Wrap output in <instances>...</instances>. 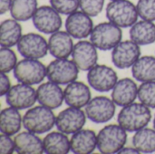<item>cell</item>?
Returning <instances> with one entry per match:
<instances>
[{"label": "cell", "mask_w": 155, "mask_h": 154, "mask_svg": "<svg viewBox=\"0 0 155 154\" xmlns=\"http://www.w3.org/2000/svg\"><path fill=\"white\" fill-rule=\"evenodd\" d=\"M151 119L150 108L142 103H132L124 106L117 117L118 124L129 133H136L145 128Z\"/></svg>", "instance_id": "obj_1"}, {"label": "cell", "mask_w": 155, "mask_h": 154, "mask_svg": "<svg viewBox=\"0 0 155 154\" xmlns=\"http://www.w3.org/2000/svg\"><path fill=\"white\" fill-rule=\"evenodd\" d=\"M56 117L45 106H35L30 108L23 117V125L26 131L35 134H43L53 129L55 124Z\"/></svg>", "instance_id": "obj_2"}, {"label": "cell", "mask_w": 155, "mask_h": 154, "mask_svg": "<svg viewBox=\"0 0 155 154\" xmlns=\"http://www.w3.org/2000/svg\"><path fill=\"white\" fill-rule=\"evenodd\" d=\"M107 19L121 28L133 26L138 19L137 7L129 0H112L106 6Z\"/></svg>", "instance_id": "obj_3"}, {"label": "cell", "mask_w": 155, "mask_h": 154, "mask_svg": "<svg viewBox=\"0 0 155 154\" xmlns=\"http://www.w3.org/2000/svg\"><path fill=\"white\" fill-rule=\"evenodd\" d=\"M126 142L127 133L119 124L106 125L97 134V149L101 153H119Z\"/></svg>", "instance_id": "obj_4"}, {"label": "cell", "mask_w": 155, "mask_h": 154, "mask_svg": "<svg viewBox=\"0 0 155 154\" xmlns=\"http://www.w3.org/2000/svg\"><path fill=\"white\" fill-rule=\"evenodd\" d=\"M123 32L121 27L109 22L96 25L91 34L90 41L95 47L102 51L113 50L122 41Z\"/></svg>", "instance_id": "obj_5"}, {"label": "cell", "mask_w": 155, "mask_h": 154, "mask_svg": "<svg viewBox=\"0 0 155 154\" xmlns=\"http://www.w3.org/2000/svg\"><path fill=\"white\" fill-rule=\"evenodd\" d=\"M14 76L19 83L29 85L38 84L46 77V67L38 59L25 58L16 64Z\"/></svg>", "instance_id": "obj_6"}, {"label": "cell", "mask_w": 155, "mask_h": 154, "mask_svg": "<svg viewBox=\"0 0 155 154\" xmlns=\"http://www.w3.org/2000/svg\"><path fill=\"white\" fill-rule=\"evenodd\" d=\"M78 74L76 64L67 58H55L46 66V77L57 84H68L75 81Z\"/></svg>", "instance_id": "obj_7"}, {"label": "cell", "mask_w": 155, "mask_h": 154, "mask_svg": "<svg viewBox=\"0 0 155 154\" xmlns=\"http://www.w3.org/2000/svg\"><path fill=\"white\" fill-rule=\"evenodd\" d=\"M87 82L94 90L106 93L114 89L118 82V76L113 68L104 64H96L88 71Z\"/></svg>", "instance_id": "obj_8"}, {"label": "cell", "mask_w": 155, "mask_h": 154, "mask_svg": "<svg viewBox=\"0 0 155 154\" xmlns=\"http://www.w3.org/2000/svg\"><path fill=\"white\" fill-rule=\"evenodd\" d=\"M115 103L106 96H96L85 106L87 118L94 123H104L112 120L115 113Z\"/></svg>", "instance_id": "obj_9"}, {"label": "cell", "mask_w": 155, "mask_h": 154, "mask_svg": "<svg viewBox=\"0 0 155 154\" xmlns=\"http://www.w3.org/2000/svg\"><path fill=\"white\" fill-rule=\"evenodd\" d=\"M16 45L18 52L25 58L40 59L49 52L48 42L41 34L35 33L22 35Z\"/></svg>", "instance_id": "obj_10"}, {"label": "cell", "mask_w": 155, "mask_h": 154, "mask_svg": "<svg viewBox=\"0 0 155 154\" xmlns=\"http://www.w3.org/2000/svg\"><path fill=\"white\" fill-rule=\"evenodd\" d=\"M35 27L43 34H54L62 26V17L51 5H42L37 8L33 18Z\"/></svg>", "instance_id": "obj_11"}, {"label": "cell", "mask_w": 155, "mask_h": 154, "mask_svg": "<svg viewBox=\"0 0 155 154\" xmlns=\"http://www.w3.org/2000/svg\"><path fill=\"white\" fill-rule=\"evenodd\" d=\"M37 101V93L32 85L25 84H18L11 86L5 95L6 103L17 110H25L31 108Z\"/></svg>", "instance_id": "obj_12"}, {"label": "cell", "mask_w": 155, "mask_h": 154, "mask_svg": "<svg viewBox=\"0 0 155 154\" xmlns=\"http://www.w3.org/2000/svg\"><path fill=\"white\" fill-rule=\"evenodd\" d=\"M85 112L81 108L68 107L58 113L55 125L58 131L65 134H74L83 129L86 122Z\"/></svg>", "instance_id": "obj_13"}, {"label": "cell", "mask_w": 155, "mask_h": 154, "mask_svg": "<svg viewBox=\"0 0 155 154\" xmlns=\"http://www.w3.org/2000/svg\"><path fill=\"white\" fill-rule=\"evenodd\" d=\"M140 57V45L134 41H121L112 51V61L119 69L132 67Z\"/></svg>", "instance_id": "obj_14"}, {"label": "cell", "mask_w": 155, "mask_h": 154, "mask_svg": "<svg viewBox=\"0 0 155 154\" xmlns=\"http://www.w3.org/2000/svg\"><path fill=\"white\" fill-rule=\"evenodd\" d=\"M95 45L90 41H79L74 46L72 60L81 71H89L97 64L98 53Z\"/></svg>", "instance_id": "obj_15"}, {"label": "cell", "mask_w": 155, "mask_h": 154, "mask_svg": "<svg viewBox=\"0 0 155 154\" xmlns=\"http://www.w3.org/2000/svg\"><path fill=\"white\" fill-rule=\"evenodd\" d=\"M91 16L81 11H75L68 15L65 20L66 32L75 39H84L89 36L94 29Z\"/></svg>", "instance_id": "obj_16"}, {"label": "cell", "mask_w": 155, "mask_h": 154, "mask_svg": "<svg viewBox=\"0 0 155 154\" xmlns=\"http://www.w3.org/2000/svg\"><path fill=\"white\" fill-rule=\"evenodd\" d=\"M36 93L37 102L41 105L52 110L59 108L64 101V91L59 84L51 81L40 84L36 90Z\"/></svg>", "instance_id": "obj_17"}, {"label": "cell", "mask_w": 155, "mask_h": 154, "mask_svg": "<svg viewBox=\"0 0 155 154\" xmlns=\"http://www.w3.org/2000/svg\"><path fill=\"white\" fill-rule=\"evenodd\" d=\"M64 95L65 103L70 107H85L91 100V91L82 82L74 81L68 84L64 90Z\"/></svg>", "instance_id": "obj_18"}, {"label": "cell", "mask_w": 155, "mask_h": 154, "mask_svg": "<svg viewBox=\"0 0 155 154\" xmlns=\"http://www.w3.org/2000/svg\"><path fill=\"white\" fill-rule=\"evenodd\" d=\"M138 97V87L131 78H124L117 82L112 92V100L117 106H126L134 103Z\"/></svg>", "instance_id": "obj_19"}, {"label": "cell", "mask_w": 155, "mask_h": 154, "mask_svg": "<svg viewBox=\"0 0 155 154\" xmlns=\"http://www.w3.org/2000/svg\"><path fill=\"white\" fill-rule=\"evenodd\" d=\"M72 36L65 31H57L51 34L48 39V49L54 58H68L74 49Z\"/></svg>", "instance_id": "obj_20"}, {"label": "cell", "mask_w": 155, "mask_h": 154, "mask_svg": "<svg viewBox=\"0 0 155 154\" xmlns=\"http://www.w3.org/2000/svg\"><path fill=\"white\" fill-rule=\"evenodd\" d=\"M71 151L75 154H90L97 148V135L92 130H80L70 140Z\"/></svg>", "instance_id": "obj_21"}, {"label": "cell", "mask_w": 155, "mask_h": 154, "mask_svg": "<svg viewBox=\"0 0 155 154\" xmlns=\"http://www.w3.org/2000/svg\"><path fill=\"white\" fill-rule=\"evenodd\" d=\"M15 152L19 154H42L45 152L43 141L35 133L22 132L15 135Z\"/></svg>", "instance_id": "obj_22"}, {"label": "cell", "mask_w": 155, "mask_h": 154, "mask_svg": "<svg viewBox=\"0 0 155 154\" xmlns=\"http://www.w3.org/2000/svg\"><path fill=\"white\" fill-rule=\"evenodd\" d=\"M130 37L138 45H148L155 42V25L152 21L136 22L130 29Z\"/></svg>", "instance_id": "obj_23"}, {"label": "cell", "mask_w": 155, "mask_h": 154, "mask_svg": "<svg viewBox=\"0 0 155 154\" xmlns=\"http://www.w3.org/2000/svg\"><path fill=\"white\" fill-rule=\"evenodd\" d=\"M22 37V26L15 19L4 20L0 25V45L12 47Z\"/></svg>", "instance_id": "obj_24"}, {"label": "cell", "mask_w": 155, "mask_h": 154, "mask_svg": "<svg viewBox=\"0 0 155 154\" xmlns=\"http://www.w3.org/2000/svg\"><path fill=\"white\" fill-rule=\"evenodd\" d=\"M23 123L22 116L17 109L7 107L0 113V131L1 133L12 136L15 135L21 129Z\"/></svg>", "instance_id": "obj_25"}, {"label": "cell", "mask_w": 155, "mask_h": 154, "mask_svg": "<svg viewBox=\"0 0 155 154\" xmlns=\"http://www.w3.org/2000/svg\"><path fill=\"white\" fill-rule=\"evenodd\" d=\"M43 145L47 154H66L71 151L67 135L60 131L48 133L43 140Z\"/></svg>", "instance_id": "obj_26"}, {"label": "cell", "mask_w": 155, "mask_h": 154, "mask_svg": "<svg viewBox=\"0 0 155 154\" xmlns=\"http://www.w3.org/2000/svg\"><path fill=\"white\" fill-rule=\"evenodd\" d=\"M132 74L134 79L141 83L155 81V57H140L132 66Z\"/></svg>", "instance_id": "obj_27"}, {"label": "cell", "mask_w": 155, "mask_h": 154, "mask_svg": "<svg viewBox=\"0 0 155 154\" xmlns=\"http://www.w3.org/2000/svg\"><path fill=\"white\" fill-rule=\"evenodd\" d=\"M37 8V0H13L10 14L14 19L25 22L33 18Z\"/></svg>", "instance_id": "obj_28"}, {"label": "cell", "mask_w": 155, "mask_h": 154, "mask_svg": "<svg viewBox=\"0 0 155 154\" xmlns=\"http://www.w3.org/2000/svg\"><path fill=\"white\" fill-rule=\"evenodd\" d=\"M133 145L140 152H155V129L143 128L135 133L133 137Z\"/></svg>", "instance_id": "obj_29"}, {"label": "cell", "mask_w": 155, "mask_h": 154, "mask_svg": "<svg viewBox=\"0 0 155 154\" xmlns=\"http://www.w3.org/2000/svg\"><path fill=\"white\" fill-rule=\"evenodd\" d=\"M138 99L149 108L155 109V81L143 83L139 86Z\"/></svg>", "instance_id": "obj_30"}, {"label": "cell", "mask_w": 155, "mask_h": 154, "mask_svg": "<svg viewBox=\"0 0 155 154\" xmlns=\"http://www.w3.org/2000/svg\"><path fill=\"white\" fill-rule=\"evenodd\" d=\"M17 64L15 53L10 47L1 46L0 49V70L1 73L7 74L14 70Z\"/></svg>", "instance_id": "obj_31"}, {"label": "cell", "mask_w": 155, "mask_h": 154, "mask_svg": "<svg viewBox=\"0 0 155 154\" xmlns=\"http://www.w3.org/2000/svg\"><path fill=\"white\" fill-rule=\"evenodd\" d=\"M51 6L62 15H70L80 7V0H49Z\"/></svg>", "instance_id": "obj_32"}, {"label": "cell", "mask_w": 155, "mask_h": 154, "mask_svg": "<svg viewBox=\"0 0 155 154\" xmlns=\"http://www.w3.org/2000/svg\"><path fill=\"white\" fill-rule=\"evenodd\" d=\"M136 7L143 20L155 21V0H138Z\"/></svg>", "instance_id": "obj_33"}, {"label": "cell", "mask_w": 155, "mask_h": 154, "mask_svg": "<svg viewBox=\"0 0 155 154\" xmlns=\"http://www.w3.org/2000/svg\"><path fill=\"white\" fill-rule=\"evenodd\" d=\"M104 5V0H80V9L91 17L101 14Z\"/></svg>", "instance_id": "obj_34"}, {"label": "cell", "mask_w": 155, "mask_h": 154, "mask_svg": "<svg viewBox=\"0 0 155 154\" xmlns=\"http://www.w3.org/2000/svg\"><path fill=\"white\" fill-rule=\"evenodd\" d=\"M15 152V146L14 140L9 135L2 133L0 135V153L11 154Z\"/></svg>", "instance_id": "obj_35"}, {"label": "cell", "mask_w": 155, "mask_h": 154, "mask_svg": "<svg viewBox=\"0 0 155 154\" xmlns=\"http://www.w3.org/2000/svg\"><path fill=\"white\" fill-rule=\"evenodd\" d=\"M0 95L4 96L6 95V93H8V91L11 88V84H10V80L7 77V75L4 73H1L0 75Z\"/></svg>", "instance_id": "obj_36"}, {"label": "cell", "mask_w": 155, "mask_h": 154, "mask_svg": "<svg viewBox=\"0 0 155 154\" xmlns=\"http://www.w3.org/2000/svg\"><path fill=\"white\" fill-rule=\"evenodd\" d=\"M13 0H0V14L4 15L7 11H10Z\"/></svg>", "instance_id": "obj_37"}, {"label": "cell", "mask_w": 155, "mask_h": 154, "mask_svg": "<svg viewBox=\"0 0 155 154\" xmlns=\"http://www.w3.org/2000/svg\"><path fill=\"white\" fill-rule=\"evenodd\" d=\"M120 154H139L140 152L134 147H124L120 152Z\"/></svg>", "instance_id": "obj_38"}, {"label": "cell", "mask_w": 155, "mask_h": 154, "mask_svg": "<svg viewBox=\"0 0 155 154\" xmlns=\"http://www.w3.org/2000/svg\"><path fill=\"white\" fill-rule=\"evenodd\" d=\"M153 128L155 129V116H154V119H153Z\"/></svg>", "instance_id": "obj_39"}, {"label": "cell", "mask_w": 155, "mask_h": 154, "mask_svg": "<svg viewBox=\"0 0 155 154\" xmlns=\"http://www.w3.org/2000/svg\"><path fill=\"white\" fill-rule=\"evenodd\" d=\"M111 1H112V0H111Z\"/></svg>", "instance_id": "obj_40"}]
</instances>
